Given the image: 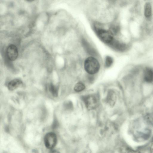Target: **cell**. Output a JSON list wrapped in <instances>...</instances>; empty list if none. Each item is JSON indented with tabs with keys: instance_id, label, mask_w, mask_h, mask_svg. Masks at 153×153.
Here are the masks:
<instances>
[{
	"instance_id": "1",
	"label": "cell",
	"mask_w": 153,
	"mask_h": 153,
	"mask_svg": "<svg viewBox=\"0 0 153 153\" xmlns=\"http://www.w3.org/2000/svg\"><path fill=\"white\" fill-rule=\"evenodd\" d=\"M85 71L90 74L97 73L100 68V63L97 59L92 56H90L86 59L84 64Z\"/></svg>"
},
{
	"instance_id": "2",
	"label": "cell",
	"mask_w": 153,
	"mask_h": 153,
	"mask_svg": "<svg viewBox=\"0 0 153 153\" xmlns=\"http://www.w3.org/2000/svg\"><path fill=\"white\" fill-rule=\"evenodd\" d=\"M96 31L99 38L105 43L110 45L114 39L110 31L100 28L96 29Z\"/></svg>"
},
{
	"instance_id": "3",
	"label": "cell",
	"mask_w": 153,
	"mask_h": 153,
	"mask_svg": "<svg viewBox=\"0 0 153 153\" xmlns=\"http://www.w3.org/2000/svg\"><path fill=\"white\" fill-rule=\"evenodd\" d=\"M82 100L87 108L89 110L96 108L99 104L97 96L94 94H89L82 97Z\"/></svg>"
},
{
	"instance_id": "4",
	"label": "cell",
	"mask_w": 153,
	"mask_h": 153,
	"mask_svg": "<svg viewBox=\"0 0 153 153\" xmlns=\"http://www.w3.org/2000/svg\"><path fill=\"white\" fill-rule=\"evenodd\" d=\"M57 142L56 136L53 133L49 132L46 134L44 138V143L48 149H51L55 146Z\"/></svg>"
},
{
	"instance_id": "5",
	"label": "cell",
	"mask_w": 153,
	"mask_h": 153,
	"mask_svg": "<svg viewBox=\"0 0 153 153\" xmlns=\"http://www.w3.org/2000/svg\"><path fill=\"white\" fill-rule=\"evenodd\" d=\"M7 54L8 58L11 61L16 60L18 55V50L16 47L14 45H10L7 47Z\"/></svg>"
},
{
	"instance_id": "6",
	"label": "cell",
	"mask_w": 153,
	"mask_h": 153,
	"mask_svg": "<svg viewBox=\"0 0 153 153\" xmlns=\"http://www.w3.org/2000/svg\"><path fill=\"white\" fill-rule=\"evenodd\" d=\"M116 94L113 90H110L108 92L105 100L107 103L110 106H114L116 101Z\"/></svg>"
},
{
	"instance_id": "7",
	"label": "cell",
	"mask_w": 153,
	"mask_h": 153,
	"mask_svg": "<svg viewBox=\"0 0 153 153\" xmlns=\"http://www.w3.org/2000/svg\"><path fill=\"white\" fill-rule=\"evenodd\" d=\"M143 79L147 82L150 83L153 81V70L152 69L146 68L144 69Z\"/></svg>"
},
{
	"instance_id": "8",
	"label": "cell",
	"mask_w": 153,
	"mask_h": 153,
	"mask_svg": "<svg viewBox=\"0 0 153 153\" xmlns=\"http://www.w3.org/2000/svg\"><path fill=\"white\" fill-rule=\"evenodd\" d=\"M110 45L116 50L121 51H124L127 48V46L126 44L114 39Z\"/></svg>"
},
{
	"instance_id": "9",
	"label": "cell",
	"mask_w": 153,
	"mask_h": 153,
	"mask_svg": "<svg viewBox=\"0 0 153 153\" xmlns=\"http://www.w3.org/2000/svg\"><path fill=\"white\" fill-rule=\"evenodd\" d=\"M21 80L15 79L10 81L8 84V88L10 90H13L19 87L22 84Z\"/></svg>"
},
{
	"instance_id": "10",
	"label": "cell",
	"mask_w": 153,
	"mask_h": 153,
	"mask_svg": "<svg viewBox=\"0 0 153 153\" xmlns=\"http://www.w3.org/2000/svg\"><path fill=\"white\" fill-rule=\"evenodd\" d=\"M152 15V8L151 4L149 2H146L144 6V15L146 18L149 19Z\"/></svg>"
},
{
	"instance_id": "11",
	"label": "cell",
	"mask_w": 153,
	"mask_h": 153,
	"mask_svg": "<svg viewBox=\"0 0 153 153\" xmlns=\"http://www.w3.org/2000/svg\"><path fill=\"white\" fill-rule=\"evenodd\" d=\"M85 88V85L81 82H77L75 85L74 90L76 92H80Z\"/></svg>"
},
{
	"instance_id": "12",
	"label": "cell",
	"mask_w": 153,
	"mask_h": 153,
	"mask_svg": "<svg viewBox=\"0 0 153 153\" xmlns=\"http://www.w3.org/2000/svg\"><path fill=\"white\" fill-rule=\"evenodd\" d=\"M85 41L84 40H83L82 42L86 50L90 54H94L95 53L94 50L91 46H90V45H89V44L86 41Z\"/></svg>"
},
{
	"instance_id": "13",
	"label": "cell",
	"mask_w": 153,
	"mask_h": 153,
	"mask_svg": "<svg viewBox=\"0 0 153 153\" xmlns=\"http://www.w3.org/2000/svg\"><path fill=\"white\" fill-rule=\"evenodd\" d=\"M49 90L52 95L54 97L58 96V92L57 88L52 84H51L49 87Z\"/></svg>"
},
{
	"instance_id": "14",
	"label": "cell",
	"mask_w": 153,
	"mask_h": 153,
	"mask_svg": "<svg viewBox=\"0 0 153 153\" xmlns=\"http://www.w3.org/2000/svg\"><path fill=\"white\" fill-rule=\"evenodd\" d=\"M113 62V59L110 56H107L105 58V65L106 67H110L112 64Z\"/></svg>"
},
{
	"instance_id": "15",
	"label": "cell",
	"mask_w": 153,
	"mask_h": 153,
	"mask_svg": "<svg viewBox=\"0 0 153 153\" xmlns=\"http://www.w3.org/2000/svg\"><path fill=\"white\" fill-rule=\"evenodd\" d=\"M123 153H138L137 152L134 151L129 148H126L122 150Z\"/></svg>"
},
{
	"instance_id": "16",
	"label": "cell",
	"mask_w": 153,
	"mask_h": 153,
	"mask_svg": "<svg viewBox=\"0 0 153 153\" xmlns=\"http://www.w3.org/2000/svg\"><path fill=\"white\" fill-rule=\"evenodd\" d=\"M50 153H59V152L53 150L51 151Z\"/></svg>"
}]
</instances>
